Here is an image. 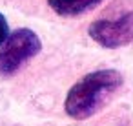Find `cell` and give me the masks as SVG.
Instances as JSON below:
<instances>
[{"label":"cell","mask_w":133,"mask_h":126,"mask_svg":"<svg viewBox=\"0 0 133 126\" xmlns=\"http://www.w3.org/2000/svg\"><path fill=\"white\" fill-rule=\"evenodd\" d=\"M40 49L42 42L35 31L28 28L13 31L0 44V75H13L29 59L38 55Z\"/></svg>","instance_id":"cell-2"},{"label":"cell","mask_w":133,"mask_h":126,"mask_svg":"<svg viewBox=\"0 0 133 126\" xmlns=\"http://www.w3.org/2000/svg\"><path fill=\"white\" fill-rule=\"evenodd\" d=\"M8 35H9V26H8V20H6V17L0 13V44H2L6 39H8Z\"/></svg>","instance_id":"cell-5"},{"label":"cell","mask_w":133,"mask_h":126,"mask_svg":"<svg viewBox=\"0 0 133 126\" xmlns=\"http://www.w3.org/2000/svg\"><path fill=\"white\" fill-rule=\"evenodd\" d=\"M102 0H48L49 8L60 17H78L93 8H97Z\"/></svg>","instance_id":"cell-4"},{"label":"cell","mask_w":133,"mask_h":126,"mask_svg":"<svg viewBox=\"0 0 133 126\" xmlns=\"http://www.w3.org/2000/svg\"><path fill=\"white\" fill-rule=\"evenodd\" d=\"M122 75L117 70H97L84 75L68 91L64 108L73 119L84 121L100 111L122 88Z\"/></svg>","instance_id":"cell-1"},{"label":"cell","mask_w":133,"mask_h":126,"mask_svg":"<svg viewBox=\"0 0 133 126\" xmlns=\"http://www.w3.org/2000/svg\"><path fill=\"white\" fill-rule=\"evenodd\" d=\"M88 33L97 44L108 49L128 46L133 42V11L124 13L115 20H95Z\"/></svg>","instance_id":"cell-3"}]
</instances>
